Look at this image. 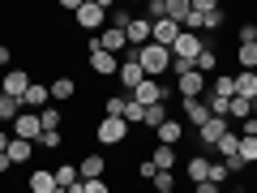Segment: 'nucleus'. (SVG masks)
<instances>
[{
  "mask_svg": "<svg viewBox=\"0 0 257 193\" xmlns=\"http://www.w3.org/2000/svg\"><path fill=\"white\" fill-rule=\"evenodd\" d=\"M236 155L244 159V167L257 163V138H240V150H236Z\"/></svg>",
  "mask_w": 257,
  "mask_h": 193,
  "instance_id": "33",
  "label": "nucleus"
},
{
  "mask_svg": "<svg viewBox=\"0 0 257 193\" xmlns=\"http://www.w3.org/2000/svg\"><path fill=\"white\" fill-rule=\"evenodd\" d=\"M210 86V94H223V99H236V77H214V82H206Z\"/></svg>",
  "mask_w": 257,
  "mask_h": 193,
  "instance_id": "30",
  "label": "nucleus"
},
{
  "mask_svg": "<svg viewBox=\"0 0 257 193\" xmlns=\"http://www.w3.org/2000/svg\"><path fill=\"white\" fill-rule=\"evenodd\" d=\"M202 39H197V35H189V30H180V39H176V43H172V56H180V60H193V64H197V56H202Z\"/></svg>",
  "mask_w": 257,
  "mask_h": 193,
  "instance_id": "8",
  "label": "nucleus"
},
{
  "mask_svg": "<svg viewBox=\"0 0 257 193\" xmlns=\"http://www.w3.org/2000/svg\"><path fill=\"white\" fill-rule=\"evenodd\" d=\"M22 116V99H9V94H0V120H18Z\"/></svg>",
  "mask_w": 257,
  "mask_h": 193,
  "instance_id": "29",
  "label": "nucleus"
},
{
  "mask_svg": "<svg viewBox=\"0 0 257 193\" xmlns=\"http://www.w3.org/2000/svg\"><path fill=\"white\" fill-rule=\"evenodd\" d=\"M189 13H193V9H189V0H167V5H163V18H167V22H176L180 30L189 26Z\"/></svg>",
  "mask_w": 257,
  "mask_h": 193,
  "instance_id": "16",
  "label": "nucleus"
},
{
  "mask_svg": "<svg viewBox=\"0 0 257 193\" xmlns=\"http://www.w3.org/2000/svg\"><path fill=\"white\" fill-rule=\"evenodd\" d=\"M47 103H52V90H47V86H39V82H30V90H26V99H22V108H26V112H43Z\"/></svg>",
  "mask_w": 257,
  "mask_h": 193,
  "instance_id": "14",
  "label": "nucleus"
},
{
  "mask_svg": "<svg viewBox=\"0 0 257 193\" xmlns=\"http://www.w3.org/2000/svg\"><path fill=\"white\" fill-rule=\"evenodd\" d=\"M240 43H257V26H240Z\"/></svg>",
  "mask_w": 257,
  "mask_h": 193,
  "instance_id": "44",
  "label": "nucleus"
},
{
  "mask_svg": "<svg viewBox=\"0 0 257 193\" xmlns=\"http://www.w3.org/2000/svg\"><path fill=\"white\" fill-rule=\"evenodd\" d=\"M86 193H111V189H107L103 180H86Z\"/></svg>",
  "mask_w": 257,
  "mask_h": 193,
  "instance_id": "45",
  "label": "nucleus"
},
{
  "mask_svg": "<svg viewBox=\"0 0 257 193\" xmlns=\"http://www.w3.org/2000/svg\"><path fill=\"white\" fill-rule=\"evenodd\" d=\"M176 39H180V26H176V22H150V43H159V47H167V52H172V43Z\"/></svg>",
  "mask_w": 257,
  "mask_h": 193,
  "instance_id": "9",
  "label": "nucleus"
},
{
  "mask_svg": "<svg viewBox=\"0 0 257 193\" xmlns=\"http://www.w3.org/2000/svg\"><path fill=\"white\" fill-rule=\"evenodd\" d=\"M193 69H197V64H193V60H180V56H172V69H167V73L184 77V73H193Z\"/></svg>",
  "mask_w": 257,
  "mask_h": 193,
  "instance_id": "37",
  "label": "nucleus"
},
{
  "mask_svg": "<svg viewBox=\"0 0 257 193\" xmlns=\"http://www.w3.org/2000/svg\"><path fill=\"white\" fill-rule=\"evenodd\" d=\"M206 108H210V116H219V120H227L231 116V99H223V94H210V99H202ZM231 125V120H227Z\"/></svg>",
  "mask_w": 257,
  "mask_h": 193,
  "instance_id": "24",
  "label": "nucleus"
},
{
  "mask_svg": "<svg viewBox=\"0 0 257 193\" xmlns=\"http://www.w3.org/2000/svg\"><path fill=\"white\" fill-rule=\"evenodd\" d=\"M184 120H189L193 129H202L206 120H210V108H206L202 99H184Z\"/></svg>",
  "mask_w": 257,
  "mask_h": 193,
  "instance_id": "17",
  "label": "nucleus"
},
{
  "mask_svg": "<svg viewBox=\"0 0 257 193\" xmlns=\"http://www.w3.org/2000/svg\"><path fill=\"white\" fill-rule=\"evenodd\" d=\"M35 146H43V150H56L60 146V129H52V133H39V142Z\"/></svg>",
  "mask_w": 257,
  "mask_h": 193,
  "instance_id": "38",
  "label": "nucleus"
},
{
  "mask_svg": "<svg viewBox=\"0 0 257 193\" xmlns=\"http://www.w3.org/2000/svg\"><path fill=\"white\" fill-rule=\"evenodd\" d=\"M128 22H133V13H124V9L111 13V26H116V30H128Z\"/></svg>",
  "mask_w": 257,
  "mask_h": 193,
  "instance_id": "41",
  "label": "nucleus"
},
{
  "mask_svg": "<svg viewBox=\"0 0 257 193\" xmlns=\"http://www.w3.org/2000/svg\"><path fill=\"white\" fill-rule=\"evenodd\" d=\"M236 99L257 103V73H236Z\"/></svg>",
  "mask_w": 257,
  "mask_h": 193,
  "instance_id": "22",
  "label": "nucleus"
},
{
  "mask_svg": "<svg viewBox=\"0 0 257 193\" xmlns=\"http://www.w3.org/2000/svg\"><path fill=\"white\" fill-rule=\"evenodd\" d=\"M5 155H9V163H26V159L35 155V142H22V138H13Z\"/></svg>",
  "mask_w": 257,
  "mask_h": 193,
  "instance_id": "23",
  "label": "nucleus"
},
{
  "mask_svg": "<svg viewBox=\"0 0 257 193\" xmlns=\"http://www.w3.org/2000/svg\"><path fill=\"white\" fill-rule=\"evenodd\" d=\"M248 116H253V103L248 99H231V116L227 120H248Z\"/></svg>",
  "mask_w": 257,
  "mask_h": 193,
  "instance_id": "35",
  "label": "nucleus"
},
{
  "mask_svg": "<svg viewBox=\"0 0 257 193\" xmlns=\"http://www.w3.org/2000/svg\"><path fill=\"white\" fill-rule=\"evenodd\" d=\"M227 120H219V116H210V120H206V125L202 129H197V142H202V146H214V142H219L223 138V133H227Z\"/></svg>",
  "mask_w": 257,
  "mask_h": 193,
  "instance_id": "13",
  "label": "nucleus"
},
{
  "mask_svg": "<svg viewBox=\"0 0 257 193\" xmlns=\"http://www.w3.org/2000/svg\"><path fill=\"white\" fill-rule=\"evenodd\" d=\"M163 120H172V116H167V103H150V108H146V116H142V125L159 129V125H163Z\"/></svg>",
  "mask_w": 257,
  "mask_h": 193,
  "instance_id": "26",
  "label": "nucleus"
},
{
  "mask_svg": "<svg viewBox=\"0 0 257 193\" xmlns=\"http://www.w3.org/2000/svg\"><path fill=\"white\" fill-rule=\"evenodd\" d=\"M176 90H180V99H202V90H206V77L193 69V73H184V77H176Z\"/></svg>",
  "mask_w": 257,
  "mask_h": 193,
  "instance_id": "12",
  "label": "nucleus"
},
{
  "mask_svg": "<svg viewBox=\"0 0 257 193\" xmlns=\"http://www.w3.org/2000/svg\"><path fill=\"white\" fill-rule=\"evenodd\" d=\"M103 155H86L82 163H77V176H82V180H103Z\"/></svg>",
  "mask_w": 257,
  "mask_h": 193,
  "instance_id": "19",
  "label": "nucleus"
},
{
  "mask_svg": "<svg viewBox=\"0 0 257 193\" xmlns=\"http://www.w3.org/2000/svg\"><path fill=\"white\" fill-rule=\"evenodd\" d=\"M155 189H159V193H172V189H176V176H172V172H155Z\"/></svg>",
  "mask_w": 257,
  "mask_h": 193,
  "instance_id": "36",
  "label": "nucleus"
},
{
  "mask_svg": "<svg viewBox=\"0 0 257 193\" xmlns=\"http://www.w3.org/2000/svg\"><path fill=\"white\" fill-rule=\"evenodd\" d=\"M253 116H257V103H253Z\"/></svg>",
  "mask_w": 257,
  "mask_h": 193,
  "instance_id": "50",
  "label": "nucleus"
},
{
  "mask_svg": "<svg viewBox=\"0 0 257 193\" xmlns=\"http://www.w3.org/2000/svg\"><path fill=\"white\" fill-rule=\"evenodd\" d=\"M142 116H146V108L128 99V103H124V125H128V120H138V125H142Z\"/></svg>",
  "mask_w": 257,
  "mask_h": 193,
  "instance_id": "39",
  "label": "nucleus"
},
{
  "mask_svg": "<svg viewBox=\"0 0 257 193\" xmlns=\"http://www.w3.org/2000/svg\"><path fill=\"white\" fill-rule=\"evenodd\" d=\"M193 193H219V184H210V180H202V184H193Z\"/></svg>",
  "mask_w": 257,
  "mask_h": 193,
  "instance_id": "46",
  "label": "nucleus"
},
{
  "mask_svg": "<svg viewBox=\"0 0 257 193\" xmlns=\"http://www.w3.org/2000/svg\"><path fill=\"white\" fill-rule=\"evenodd\" d=\"M138 64H142L146 77H163L167 69H172V52L159 47V43H146V47H138Z\"/></svg>",
  "mask_w": 257,
  "mask_h": 193,
  "instance_id": "1",
  "label": "nucleus"
},
{
  "mask_svg": "<svg viewBox=\"0 0 257 193\" xmlns=\"http://www.w3.org/2000/svg\"><path fill=\"white\" fill-rule=\"evenodd\" d=\"M214 150H219L223 159H231V155H236V150H240V133H231V129H227V133H223V138L214 142Z\"/></svg>",
  "mask_w": 257,
  "mask_h": 193,
  "instance_id": "27",
  "label": "nucleus"
},
{
  "mask_svg": "<svg viewBox=\"0 0 257 193\" xmlns=\"http://www.w3.org/2000/svg\"><path fill=\"white\" fill-rule=\"evenodd\" d=\"M107 13H111V5H103V0H82V9H77V26L103 30V26H107Z\"/></svg>",
  "mask_w": 257,
  "mask_h": 193,
  "instance_id": "2",
  "label": "nucleus"
},
{
  "mask_svg": "<svg viewBox=\"0 0 257 193\" xmlns=\"http://www.w3.org/2000/svg\"><path fill=\"white\" fill-rule=\"evenodd\" d=\"M150 163H155L159 172H172V167H176V150L172 146H159L155 155H150Z\"/></svg>",
  "mask_w": 257,
  "mask_h": 193,
  "instance_id": "28",
  "label": "nucleus"
},
{
  "mask_svg": "<svg viewBox=\"0 0 257 193\" xmlns=\"http://www.w3.org/2000/svg\"><path fill=\"white\" fill-rule=\"evenodd\" d=\"M124 35H128V47H146L150 43V18H133Z\"/></svg>",
  "mask_w": 257,
  "mask_h": 193,
  "instance_id": "15",
  "label": "nucleus"
},
{
  "mask_svg": "<svg viewBox=\"0 0 257 193\" xmlns=\"http://www.w3.org/2000/svg\"><path fill=\"white\" fill-rule=\"evenodd\" d=\"M184 172H189V180H193V184L210 180V159H206V155H193L189 163H184Z\"/></svg>",
  "mask_w": 257,
  "mask_h": 193,
  "instance_id": "21",
  "label": "nucleus"
},
{
  "mask_svg": "<svg viewBox=\"0 0 257 193\" xmlns=\"http://www.w3.org/2000/svg\"><path fill=\"white\" fill-rule=\"evenodd\" d=\"M90 69H94L99 77H116V73H120V56L103 52V47H99V35H94V43H90Z\"/></svg>",
  "mask_w": 257,
  "mask_h": 193,
  "instance_id": "4",
  "label": "nucleus"
},
{
  "mask_svg": "<svg viewBox=\"0 0 257 193\" xmlns=\"http://www.w3.org/2000/svg\"><path fill=\"white\" fill-rule=\"evenodd\" d=\"M124 133H128V125H124L120 116H103L99 129H94V138H99L103 146H120V142H124Z\"/></svg>",
  "mask_w": 257,
  "mask_h": 193,
  "instance_id": "6",
  "label": "nucleus"
},
{
  "mask_svg": "<svg viewBox=\"0 0 257 193\" xmlns=\"http://www.w3.org/2000/svg\"><path fill=\"white\" fill-rule=\"evenodd\" d=\"M223 180H227V167H223V163H210V184H223Z\"/></svg>",
  "mask_w": 257,
  "mask_h": 193,
  "instance_id": "42",
  "label": "nucleus"
},
{
  "mask_svg": "<svg viewBox=\"0 0 257 193\" xmlns=\"http://www.w3.org/2000/svg\"><path fill=\"white\" fill-rule=\"evenodd\" d=\"M155 133H159V146H176V142L184 138V125H180V120H163Z\"/></svg>",
  "mask_w": 257,
  "mask_h": 193,
  "instance_id": "20",
  "label": "nucleus"
},
{
  "mask_svg": "<svg viewBox=\"0 0 257 193\" xmlns=\"http://www.w3.org/2000/svg\"><path fill=\"white\" fill-rule=\"evenodd\" d=\"M60 184H56V172H47V167H39V172H30V193H56Z\"/></svg>",
  "mask_w": 257,
  "mask_h": 193,
  "instance_id": "18",
  "label": "nucleus"
},
{
  "mask_svg": "<svg viewBox=\"0 0 257 193\" xmlns=\"http://www.w3.org/2000/svg\"><path fill=\"white\" fill-rule=\"evenodd\" d=\"M99 47H103V52H111V56H128V35H124V30H116V26H107L99 35Z\"/></svg>",
  "mask_w": 257,
  "mask_h": 193,
  "instance_id": "11",
  "label": "nucleus"
},
{
  "mask_svg": "<svg viewBox=\"0 0 257 193\" xmlns=\"http://www.w3.org/2000/svg\"><path fill=\"white\" fill-rule=\"evenodd\" d=\"M0 64H9V47L5 43H0Z\"/></svg>",
  "mask_w": 257,
  "mask_h": 193,
  "instance_id": "49",
  "label": "nucleus"
},
{
  "mask_svg": "<svg viewBox=\"0 0 257 193\" xmlns=\"http://www.w3.org/2000/svg\"><path fill=\"white\" fill-rule=\"evenodd\" d=\"M124 103H128V99H120V94H116V99H107V116H120V120H124Z\"/></svg>",
  "mask_w": 257,
  "mask_h": 193,
  "instance_id": "40",
  "label": "nucleus"
},
{
  "mask_svg": "<svg viewBox=\"0 0 257 193\" xmlns=\"http://www.w3.org/2000/svg\"><path fill=\"white\" fill-rule=\"evenodd\" d=\"M9 167H13V163H9V155H0V176L9 172Z\"/></svg>",
  "mask_w": 257,
  "mask_h": 193,
  "instance_id": "48",
  "label": "nucleus"
},
{
  "mask_svg": "<svg viewBox=\"0 0 257 193\" xmlns=\"http://www.w3.org/2000/svg\"><path fill=\"white\" fill-rule=\"evenodd\" d=\"M56 184H60V189H73V184H82L77 167H73V163H60V167H56Z\"/></svg>",
  "mask_w": 257,
  "mask_h": 193,
  "instance_id": "25",
  "label": "nucleus"
},
{
  "mask_svg": "<svg viewBox=\"0 0 257 193\" xmlns=\"http://www.w3.org/2000/svg\"><path fill=\"white\" fill-rule=\"evenodd\" d=\"M26 90H30V77L22 73V69H9L5 82H0V94H9V99H26Z\"/></svg>",
  "mask_w": 257,
  "mask_h": 193,
  "instance_id": "10",
  "label": "nucleus"
},
{
  "mask_svg": "<svg viewBox=\"0 0 257 193\" xmlns=\"http://www.w3.org/2000/svg\"><path fill=\"white\" fill-rule=\"evenodd\" d=\"M39 133H43V125H39V112H26V108H22V116L13 120V138H22V142H39Z\"/></svg>",
  "mask_w": 257,
  "mask_h": 193,
  "instance_id": "7",
  "label": "nucleus"
},
{
  "mask_svg": "<svg viewBox=\"0 0 257 193\" xmlns=\"http://www.w3.org/2000/svg\"><path fill=\"white\" fill-rule=\"evenodd\" d=\"M214 69H219V56H214L210 47H202V56H197V73L206 77V73H214Z\"/></svg>",
  "mask_w": 257,
  "mask_h": 193,
  "instance_id": "32",
  "label": "nucleus"
},
{
  "mask_svg": "<svg viewBox=\"0 0 257 193\" xmlns=\"http://www.w3.org/2000/svg\"><path fill=\"white\" fill-rule=\"evenodd\" d=\"M128 99L142 103V108H150V103H167V99H172V90H167L163 82H155V77H146V82H142L133 94H128Z\"/></svg>",
  "mask_w": 257,
  "mask_h": 193,
  "instance_id": "5",
  "label": "nucleus"
},
{
  "mask_svg": "<svg viewBox=\"0 0 257 193\" xmlns=\"http://www.w3.org/2000/svg\"><path fill=\"white\" fill-rule=\"evenodd\" d=\"M240 138H257V116H248L244 125H240Z\"/></svg>",
  "mask_w": 257,
  "mask_h": 193,
  "instance_id": "43",
  "label": "nucleus"
},
{
  "mask_svg": "<svg viewBox=\"0 0 257 193\" xmlns=\"http://www.w3.org/2000/svg\"><path fill=\"white\" fill-rule=\"evenodd\" d=\"M116 77L124 82V90H128V94L138 90L142 82H146V73H142V64H138V47H128V56L120 60V73H116Z\"/></svg>",
  "mask_w": 257,
  "mask_h": 193,
  "instance_id": "3",
  "label": "nucleus"
},
{
  "mask_svg": "<svg viewBox=\"0 0 257 193\" xmlns=\"http://www.w3.org/2000/svg\"><path fill=\"white\" fill-rule=\"evenodd\" d=\"M39 125H43V133L60 129V112H56V108H43V112H39Z\"/></svg>",
  "mask_w": 257,
  "mask_h": 193,
  "instance_id": "34",
  "label": "nucleus"
},
{
  "mask_svg": "<svg viewBox=\"0 0 257 193\" xmlns=\"http://www.w3.org/2000/svg\"><path fill=\"white\" fill-rule=\"evenodd\" d=\"M9 142H13V138H9V133H5V129H0V155L9 150Z\"/></svg>",
  "mask_w": 257,
  "mask_h": 193,
  "instance_id": "47",
  "label": "nucleus"
},
{
  "mask_svg": "<svg viewBox=\"0 0 257 193\" xmlns=\"http://www.w3.org/2000/svg\"><path fill=\"white\" fill-rule=\"evenodd\" d=\"M47 90H52V99H56V103H60V99H73V77H56Z\"/></svg>",
  "mask_w": 257,
  "mask_h": 193,
  "instance_id": "31",
  "label": "nucleus"
}]
</instances>
